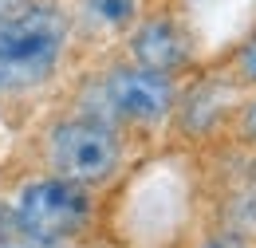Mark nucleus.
<instances>
[{
    "label": "nucleus",
    "instance_id": "nucleus-1",
    "mask_svg": "<svg viewBox=\"0 0 256 248\" xmlns=\"http://www.w3.org/2000/svg\"><path fill=\"white\" fill-rule=\"evenodd\" d=\"M83 63L67 0H32L0 20V106L28 102L60 87Z\"/></svg>",
    "mask_w": 256,
    "mask_h": 248
},
{
    "label": "nucleus",
    "instance_id": "nucleus-2",
    "mask_svg": "<svg viewBox=\"0 0 256 248\" xmlns=\"http://www.w3.org/2000/svg\"><path fill=\"white\" fill-rule=\"evenodd\" d=\"M178 94H182V79L138 67V63L106 52V56L79 63V71L71 75V87H67V106L106 118L118 130L142 138V134L170 126Z\"/></svg>",
    "mask_w": 256,
    "mask_h": 248
},
{
    "label": "nucleus",
    "instance_id": "nucleus-3",
    "mask_svg": "<svg viewBox=\"0 0 256 248\" xmlns=\"http://www.w3.org/2000/svg\"><path fill=\"white\" fill-rule=\"evenodd\" d=\"M134 142L138 138L118 130L114 122L83 114L64 102V110L44 118V126L36 130L32 150H36V170L67 178L75 186H87L98 193V189L114 186L130 170Z\"/></svg>",
    "mask_w": 256,
    "mask_h": 248
},
{
    "label": "nucleus",
    "instance_id": "nucleus-4",
    "mask_svg": "<svg viewBox=\"0 0 256 248\" xmlns=\"http://www.w3.org/2000/svg\"><path fill=\"white\" fill-rule=\"evenodd\" d=\"M8 209L16 224L32 236L44 240H60V244H83L102 220V205L98 193L87 186H75L67 178L44 174L36 170L28 178H20L16 186L8 189Z\"/></svg>",
    "mask_w": 256,
    "mask_h": 248
},
{
    "label": "nucleus",
    "instance_id": "nucleus-5",
    "mask_svg": "<svg viewBox=\"0 0 256 248\" xmlns=\"http://www.w3.org/2000/svg\"><path fill=\"white\" fill-rule=\"evenodd\" d=\"M114 56L138 63V67H150V71H162V75H174V79H186L190 71L205 63V48H201V32L190 20L182 0H150V8L122 36Z\"/></svg>",
    "mask_w": 256,
    "mask_h": 248
},
{
    "label": "nucleus",
    "instance_id": "nucleus-6",
    "mask_svg": "<svg viewBox=\"0 0 256 248\" xmlns=\"http://www.w3.org/2000/svg\"><path fill=\"white\" fill-rule=\"evenodd\" d=\"M240 98H244V91L228 79V71L217 60H209L182 79V94H178L170 126L186 142H209L217 134H228Z\"/></svg>",
    "mask_w": 256,
    "mask_h": 248
},
{
    "label": "nucleus",
    "instance_id": "nucleus-7",
    "mask_svg": "<svg viewBox=\"0 0 256 248\" xmlns=\"http://www.w3.org/2000/svg\"><path fill=\"white\" fill-rule=\"evenodd\" d=\"M67 8L75 20L83 60H95L122 44V36L142 20L150 0H67Z\"/></svg>",
    "mask_w": 256,
    "mask_h": 248
},
{
    "label": "nucleus",
    "instance_id": "nucleus-8",
    "mask_svg": "<svg viewBox=\"0 0 256 248\" xmlns=\"http://www.w3.org/2000/svg\"><path fill=\"white\" fill-rule=\"evenodd\" d=\"M213 60L228 71V79L240 91H256V24L244 36H236L232 44H224V52H217Z\"/></svg>",
    "mask_w": 256,
    "mask_h": 248
},
{
    "label": "nucleus",
    "instance_id": "nucleus-9",
    "mask_svg": "<svg viewBox=\"0 0 256 248\" xmlns=\"http://www.w3.org/2000/svg\"><path fill=\"white\" fill-rule=\"evenodd\" d=\"M228 138L244 150H256V91H244L236 114H232V126H228Z\"/></svg>",
    "mask_w": 256,
    "mask_h": 248
},
{
    "label": "nucleus",
    "instance_id": "nucleus-10",
    "mask_svg": "<svg viewBox=\"0 0 256 248\" xmlns=\"http://www.w3.org/2000/svg\"><path fill=\"white\" fill-rule=\"evenodd\" d=\"M0 248H75V244H60V240H44V236H32V232H24V228L16 224V228H8V232L0 236Z\"/></svg>",
    "mask_w": 256,
    "mask_h": 248
},
{
    "label": "nucleus",
    "instance_id": "nucleus-11",
    "mask_svg": "<svg viewBox=\"0 0 256 248\" xmlns=\"http://www.w3.org/2000/svg\"><path fill=\"white\" fill-rule=\"evenodd\" d=\"M201 248H252L244 236H232V232H213Z\"/></svg>",
    "mask_w": 256,
    "mask_h": 248
},
{
    "label": "nucleus",
    "instance_id": "nucleus-12",
    "mask_svg": "<svg viewBox=\"0 0 256 248\" xmlns=\"http://www.w3.org/2000/svg\"><path fill=\"white\" fill-rule=\"evenodd\" d=\"M32 0H0V20H8V16H16L20 8H28Z\"/></svg>",
    "mask_w": 256,
    "mask_h": 248
}]
</instances>
